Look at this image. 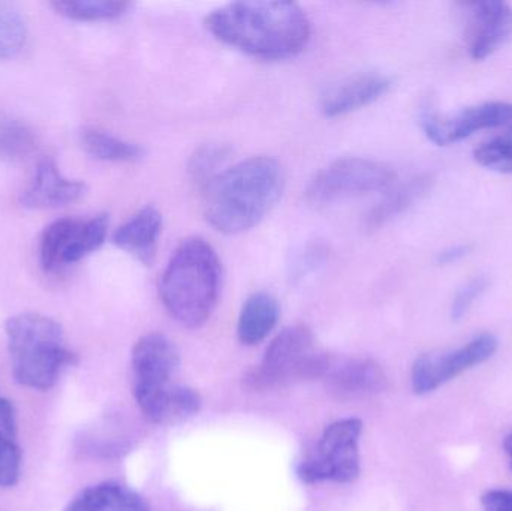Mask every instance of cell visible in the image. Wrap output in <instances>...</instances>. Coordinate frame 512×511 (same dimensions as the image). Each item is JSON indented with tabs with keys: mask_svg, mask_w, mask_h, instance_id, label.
<instances>
[{
	"mask_svg": "<svg viewBox=\"0 0 512 511\" xmlns=\"http://www.w3.org/2000/svg\"><path fill=\"white\" fill-rule=\"evenodd\" d=\"M206 27L216 39L261 59H288L309 44L312 24L292 2H234L210 12Z\"/></svg>",
	"mask_w": 512,
	"mask_h": 511,
	"instance_id": "obj_1",
	"label": "cell"
},
{
	"mask_svg": "<svg viewBox=\"0 0 512 511\" xmlns=\"http://www.w3.org/2000/svg\"><path fill=\"white\" fill-rule=\"evenodd\" d=\"M285 176L270 156H252L222 170L204 186V215L219 233L240 234L276 206Z\"/></svg>",
	"mask_w": 512,
	"mask_h": 511,
	"instance_id": "obj_2",
	"label": "cell"
},
{
	"mask_svg": "<svg viewBox=\"0 0 512 511\" xmlns=\"http://www.w3.org/2000/svg\"><path fill=\"white\" fill-rule=\"evenodd\" d=\"M221 275V261L210 243L201 237L183 240L159 281L162 305L182 326H203L218 305Z\"/></svg>",
	"mask_w": 512,
	"mask_h": 511,
	"instance_id": "obj_3",
	"label": "cell"
},
{
	"mask_svg": "<svg viewBox=\"0 0 512 511\" xmlns=\"http://www.w3.org/2000/svg\"><path fill=\"white\" fill-rule=\"evenodd\" d=\"M12 375L21 386L48 390L77 356L65 345L62 326L47 315L24 312L5 324Z\"/></svg>",
	"mask_w": 512,
	"mask_h": 511,
	"instance_id": "obj_4",
	"label": "cell"
},
{
	"mask_svg": "<svg viewBox=\"0 0 512 511\" xmlns=\"http://www.w3.org/2000/svg\"><path fill=\"white\" fill-rule=\"evenodd\" d=\"M328 363L330 356L316 347L312 330L298 324L273 339L249 381L256 389H270L295 378H322Z\"/></svg>",
	"mask_w": 512,
	"mask_h": 511,
	"instance_id": "obj_5",
	"label": "cell"
},
{
	"mask_svg": "<svg viewBox=\"0 0 512 511\" xmlns=\"http://www.w3.org/2000/svg\"><path fill=\"white\" fill-rule=\"evenodd\" d=\"M363 423L343 419L325 428L321 440L297 468L298 477L307 485L316 483H354L360 476V443Z\"/></svg>",
	"mask_w": 512,
	"mask_h": 511,
	"instance_id": "obj_6",
	"label": "cell"
},
{
	"mask_svg": "<svg viewBox=\"0 0 512 511\" xmlns=\"http://www.w3.org/2000/svg\"><path fill=\"white\" fill-rule=\"evenodd\" d=\"M396 180V171L384 162L367 158H345L316 174L307 188V198L315 204L333 203L343 198L385 191Z\"/></svg>",
	"mask_w": 512,
	"mask_h": 511,
	"instance_id": "obj_7",
	"label": "cell"
},
{
	"mask_svg": "<svg viewBox=\"0 0 512 511\" xmlns=\"http://www.w3.org/2000/svg\"><path fill=\"white\" fill-rule=\"evenodd\" d=\"M108 233V216L81 219L62 218L51 222L39 243V257L45 272L63 264L77 263L104 245Z\"/></svg>",
	"mask_w": 512,
	"mask_h": 511,
	"instance_id": "obj_8",
	"label": "cell"
},
{
	"mask_svg": "<svg viewBox=\"0 0 512 511\" xmlns=\"http://www.w3.org/2000/svg\"><path fill=\"white\" fill-rule=\"evenodd\" d=\"M498 345L495 336L483 333L457 350L423 354L412 366V389L417 395L435 392L463 372L487 362L495 356Z\"/></svg>",
	"mask_w": 512,
	"mask_h": 511,
	"instance_id": "obj_9",
	"label": "cell"
},
{
	"mask_svg": "<svg viewBox=\"0 0 512 511\" xmlns=\"http://www.w3.org/2000/svg\"><path fill=\"white\" fill-rule=\"evenodd\" d=\"M512 119V105L486 102L451 114H427L423 128L427 138L438 146H450L483 129L499 128Z\"/></svg>",
	"mask_w": 512,
	"mask_h": 511,
	"instance_id": "obj_10",
	"label": "cell"
},
{
	"mask_svg": "<svg viewBox=\"0 0 512 511\" xmlns=\"http://www.w3.org/2000/svg\"><path fill=\"white\" fill-rule=\"evenodd\" d=\"M512 36V8L499 0L469 3L466 44L474 60H484Z\"/></svg>",
	"mask_w": 512,
	"mask_h": 511,
	"instance_id": "obj_11",
	"label": "cell"
},
{
	"mask_svg": "<svg viewBox=\"0 0 512 511\" xmlns=\"http://www.w3.org/2000/svg\"><path fill=\"white\" fill-rule=\"evenodd\" d=\"M132 392L141 413L156 425H176L201 410L200 393L182 384L132 386Z\"/></svg>",
	"mask_w": 512,
	"mask_h": 511,
	"instance_id": "obj_12",
	"label": "cell"
},
{
	"mask_svg": "<svg viewBox=\"0 0 512 511\" xmlns=\"http://www.w3.org/2000/svg\"><path fill=\"white\" fill-rule=\"evenodd\" d=\"M86 192V183L63 176L56 161L45 156L21 192L20 204L29 210L57 209L80 200Z\"/></svg>",
	"mask_w": 512,
	"mask_h": 511,
	"instance_id": "obj_13",
	"label": "cell"
},
{
	"mask_svg": "<svg viewBox=\"0 0 512 511\" xmlns=\"http://www.w3.org/2000/svg\"><path fill=\"white\" fill-rule=\"evenodd\" d=\"M180 366V353L173 341L161 333L138 339L132 350V386L171 383Z\"/></svg>",
	"mask_w": 512,
	"mask_h": 511,
	"instance_id": "obj_14",
	"label": "cell"
},
{
	"mask_svg": "<svg viewBox=\"0 0 512 511\" xmlns=\"http://www.w3.org/2000/svg\"><path fill=\"white\" fill-rule=\"evenodd\" d=\"M391 84V78L381 72H357L334 84L322 96V113L328 117H339L360 110L382 98Z\"/></svg>",
	"mask_w": 512,
	"mask_h": 511,
	"instance_id": "obj_15",
	"label": "cell"
},
{
	"mask_svg": "<svg viewBox=\"0 0 512 511\" xmlns=\"http://www.w3.org/2000/svg\"><path fill=\"white\" fill-rule=\"evenodd\" d=\"M322 380L340 398L375 395L387 386V378L378 363L369 359H333L330 357Z\"/></svg>",
	"mask_w": 512,
	"mask_h": 511,
	"instance_id": "obj_16",
	"label": "cell"
},
{
	"mask_svg": "<svg viewBox=\"0 0 512 511\" xmlns=\"http://www.w3.org/2000/svg\"><path fill=\"white\" fill-rule=\"evenodd\" d=\"M162 215L156 207L146 206L117 228L113 242L144 264H150L158 249Z\"/></svg>",
	"mask_w": 512,
	"mask_h": 511,
	"instance_id": "obj_17",
	"label": "cell"
},
{
	"mask_svg": "<svg viewBox=\"0 0 512 511\" xmlns=\"http://www.w3.org/2000/svg\"><path fill=\"white\" fill-rule=\"evenodd\" d=\"M65 511H152L137 492L119 482H102L83 489Z\"/></svg>",
	"mask_w": 512,
	"mask_h": 511,
	"instance_id": "obj_18",
	"label": "cell"
},
{
	"mask_svg": "<svg viewBox=\"0 0 512 511\" xmlns=\"http://www.w3.org/2000/svg\"><path fill=\"white\" fill-rule=\"evenodd\" d=\"M279 321V303L271 294L259 291L246 299L237 324V336L245 345H258L273 332Z\"/></svg>",
	"mask_w": 512,
	"mask_h": 511,
	"instance_id": "obj_19",
	"label": "cell"
},
{
	"mask_svg": "<svg viewBox=\"0 0 512 511\" xmlns=\"http://www.w3.org/2000/svg\"><path fill=\"white\" fill-rule=\"evenodd\" d=\"M21 474V452L17 444L14 405L0 398V488L17 485Z\"/></svg>",
	"mask_w": 512,
	"mask_h": 511,
	"instance_id": "obj_20",
	"label": "cell"
},
{
	"mask_svg": "<svg viewBox=\"0 0 512 511\" xmlns=\"http://www.w3.org/2000/svg\"><path fill=\"white\" fill-rule=\"evenodd\" d=\"M38 146V134L32 126L8 114H0V161H24Z\"/></svg>",
	"mask_w": 512,
	"mask_h": 511,
	"instance_id": "obj_21",
	"label": "cell"
},
{
	"mask_svg": "<svg viewBox=\"0 0 512 511\" xmlns=\"http://www.w3.org/2000/svg\"><path fill=\"white\" fill-rule=\"evenodd\" d=\"M81 146L93 158L107 162H135L143 158L144 149L131 141L114 137L101 129L87 128L80 135Z\"/></svg>",
	"mask_w": 512,
	"mask_h": 511,
	"instance_id": "obj_22",
	"label": "cell"
},
{
	"mask_svg": "<svg viewBox=\"0 0 512 511\" xmlns=\"http://www.w3.org/2000/svg\"><path fill=\"white\" fill-rule=\"evenodd\" d=\"M430 186H432V177L418 176L394 191L388 192L387 197L369 213L367 224L369 227H379L399 213L405 212L421 195L429 191Z\"/></svg>",
	"mask_w": 512,
	"mask_h": 511,
	"instance_id": "obj_23",
	"label": "cell"
},
{
	"mask_svg": "<svg viewBox=\"0 0 512 511\" xmlns=\"http://www.w3.org/2000/svg\"><path fill=\"white\" fill-rule=\"evenodd\" d=\"M56 14L74 21H105L122 17L131 3L119 0H54L50 3Z\"/></svg>",
	"mask_w": 512,
	"mask_h": 511,
	"instance_id": "obj_24",
	"label": "cell"
},
{
	"mask_svg": "<svg viewBox=\"0 0 512 511\" xmlns=\"http://www.w3.org/2000/svg\"><path fill=\"white\" fill-rule=\"evenodd\" d=\"M27 23L17 6L0 2V60L14 59L26 47Z\"/></svg>",
	"mask_w": 512,
	"mask_h": 511,
	"instance_id": "obj_25",
	"label": "cell"
},
{
	"mask_svg": "<svg viewBox=\"0 0 512 511\" xmlns=\"http://www.w3.org/2000/svg\"><path fill=\"white\" fill-rule=\"evenodd\" d=\"M231 149L225 144L209 143L198 147L189 159L188 171L192 180L206 186L230 158Z\"/></svg>",
	"mask_w": 512,
	"mask_h": 511,
	"instance_id": "obj_26",
	"label": "cell"
},
{
	"mask_svg": "<svg viewBox=\"0 0 512 511\" xmlns=\"http://www.w3.org/2000/svg\"><path fill=\"white\" fill-rule=\"evenodd\" d=\"M478 164L498 173H512V126L507 134L493 138L475 149Z\"/></svg>",
	"mask_w": 512,
	"mask_h": 511,
	"instance_id": "obj_27",
	"label": "cell"
},
{
	"mask_svg": "<svg viewBox=\"0 0 512 511\" xmlns=\"http://www.w3.org/2000/svg\"><path fill=\"white\" fill-rule=\"evenodd\" d=\"M489 287V279L480 276V278L472 279L468 284L460 288L459 293L454 297L453 305H451V317L453 320L459 321L468 314L469 309L474 305L475 300L480 299L481 294Z\"/></svg>",
	"mask_w": 512,
	"mask_h": 511,
	"instance_id": "obj_28",
	"label": "cell"
},
{
	"mask_svg": "<svg viewBox=\"0 0 512 511\" xmlns=\"http://www.w3.org/2000/svg\"><path fill=\"white\" fill-rule=\"evenodd\" d=\"M484 511H512V491L492 489L481 498Z\"/></svg>",
	"mask_w": 512,
	"mask_h": 511,
	"instance_id": "obj_29",
	"label": "cell"
},
{
	"mask_svg": "<svg viewBox=\"0 0 512 511\" xmlns=\"http://www.w3.org/2000/svg\"><path fill=\"white\" fill-rule=\"evenodd\" d=\"M469 254V246L466 245H457L451 246V248L445 249L439 254L438 261L444 266L447 264H454L457 261L462 260L463 257Z\"/></svg>",
	"mask_w": 512,
	"mask_h": 511,
	"instance_id": "obj_30",
	"label": "cell"
},
{
	"mask_svg": "<svg viewBox=\"0 0 512 511\" xmlns=\"http://www.w3.org/2000/svg\"><path fill=\"white\" fill-rule=\"evenodd\" d=\"M504 449L505 453L508 455V458H510V465L512 470V434L505 438Z\"/></svg>",
	"mask_w": 512,
	"mask_h": 511,
	"instance_id": "obj_31",
	"label": "cell"
}]
</instances>
